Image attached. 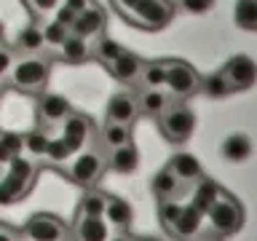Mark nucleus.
<instances>
[{
    "mask_svg": "<svg viewBox=\"0 0 257 241\" xmlns=\"http://www.w3.org/2000/svg\"><path fill=\"white\" fill-rule=\"evenodd\" d=\"M201 91H204L209 99H222V96L233 94L230 86H228V80L222 78V72H212V75L201 78Z\"/></svg>",
    "mask_w": 257,
    "mask_h": 241,
    "instance_id": "nucleus-31",
    "label": "nucleus"
},
{
    "mask_svg": "<svg viewBox=\"0 0 257 241\" xmlns=\"http://www.w3.org/2000/svg\"><path fill=\"white\" fill-rule=\"evenodd\" d=\"M24 148V134H14V132H0V164H11L16 156H22Z\"/></svg>",
    "mask_w": 257,
    "mask_h": 241,
    "instance_id": "nucleus-29",
    "label": "nucleus"
},
{
    "mask_svg": "<svg viewBox=\"0 0 257 241\" xmlns=\"http://www.w3.org/2000/svg\"><path fill=\"white\" fill-rule=\"evenodd\" d=\"M137 164H140V153H137L134 142H126L120 145V148H112L110 156H107V166L112 169V172L118 174H132Z\"/></svg>",
    "mask_w": 257,
    "mask_h": 241,
    "instance_id": "nucleus-20",
    "label": "nucleus"
},
{
    "mask_svg": "<svg viewBox=\"0 0 257 241\" xmlns=\"http://www.w3.org/2000/svg\"><path fill=\"white\" fill-rule=\"evenodd\" d=\"M166 94L172 99H185L201 91V75L182 59H166Z\"/></svg>",
    "mask_w": 257,
    "mask_h": 241,
    "instance_id": "nucleus-5",
    "label": "nucleus"
},
{
    "mask_svg": "<svg viewBox=\"0 0 257 241\" xmlns=\"http://www.w3.org/2000/svg\"><path fill=\"white\" fill-rule=\"evenodd\" d=\"M158 129H161V134H164L169 142H174V145L188 142L193 129H196V115H193V110L188 107V104L174 99L164 112H161Z\"/></svg>",
    "mask_w": 257,
    "mask_h": 241,
    "instance_id": "nucleus-4",
    "label": "nucleus"
},
{
    "mask_svg": "<svg viewBox=\"0 0 257 241\" xmlns=\"http://www.w3.org/2000/svg\"><path fill=\"white\" fill-rule=\"evenodd\" d=\"M27 3L35 14H48V11H56V8H59V0H27Z\"/></svg>",
    "mask_w": 257,
    "mask_h": 241,
    "instance_id": "nucleus-40",
    "label": "nucleus"
},
{
    "mask_svg": "<svg viewBox=\"0 0 257 241\" xmlns=\"http://www.w3.org/2000/svg\"><path fill=\"white\" fill-rule=\"evenodd\" d=\"M78 19V14H72L70 11V8L67 6H59V8H56V16H54V22H59L62 24V27H72V22H75Z\"/></svg>",
    "mask_w": 257,
    "mask_h": 241,
    "instance_id": "nucleus-39",
    "label": "nucleus"
},
{
    "mask_svg": "<svg viewBox=\"0 0 257 241\" xmlns=\"http://www.w3.org/2000/svg\"><path fill=\"white\" fill-rule=\"evenodd\" d=\"M140 80H142L145 88H164V83H166V62L164 59L145 62L142 72H140Z\"/></svg>",
    "mask_w": 257,
    "mask_h": 241,
    "instance_id": "nucleus-27",
    "label": "nucleus"
},
{
    "mask_svg": "<svg viewBox=\"0 0 257 241\" xmlns=\"http://www.w3.org/2000/svg\"><path fill=\"white\" fill-rule=\"evenodd\" d=\"M132 142V126H123V124H104L102 129V148L104 150H112V148H120V145Z\"/></svg>",
    "mask_w": 257,
    "mask_h": 241,
    "instance_id": "nucleus-25",
    "label": "nucleus"
},
{
    "mask_svg": "<svg viewBox=\"0 0 257 241\" xmlns=\"http://www.w3.org/2000/svg\"><path fill=\"white\" fill-rule=\"evenodd\" d=\"M166 166L172 169V172L180 177V180L188 185V188H190L196 180H201V177H204V169H201L198 158L190 156V153H177V156H172V158L166 161Z\"/></svg>",
    "mask_w": 257,
    "mask_h": 241,
    "instance_id": "nucleus-17",
    "label": "nucleus"
},
{
    "mask_svg": "<svg viewBox=\"0 0 257 241\" xmlns=\"http://www.w3.org/2000/svg\"><path fill=\"white\" fill-rule=\"evenodd\" d=\"M70 35V30L67 27H62L59 22H48L43 24V38H46V46H56L59 48L64 43V38Z\"/></svg>",
    "mask_w": 257,
    "mask_h": 241,
    "instance_id": "nucleus-36",
    "label": "nucleus"
},
{
    "mask_svg": "<svg viewBox=\"0 0 257 241\" xmlns=\"http://www.w3.org/2000/svg\"><path fill=\"white\" fill-rule=\"evenodd\" d=\"M220 190H222V188H220V185H217L214 180H209V177H201V180L193 182V201H190V204L206 214V209L217 201Z\"/></svg>",
    "mask_w": 257,
    "mask_h": 241,
    "instance_id": "nucleus-22",
    "label": "nucleus"
},
{
    "mask_svg": "<svg viewBox=\"0 0 257 241\" xmlns=\"http://www.w3.org/2000/svg\"><path fill=\"white\" fill-rule=\"evenodd\" d=\"M204 241H217V238H204Z\"/></svg>",
    "mask_w": 257,
    "mask_h": 241,
    "instance_id": "nucleus-48",
    "label": "nucleus"
},
{
    "mask_svg": "<svg viewBox=\"0 0 257 241\" xmlns=\"http://www.w3.org/2000/svg\"><path fill=\"white\" fill-rule=\"evenodd\" d=\"M206 217H209L217 236H233L244 225V209H241V204L228 190H220L217 201L206 209Z\"/></svg>",
    "mask_w": 257,
    "mask_h": 241,
    "instance_id": "nucleus-3",
    "label": "nucleus"
},
{
    "mask_svg": "<svg viewBox=\"0 0 257 241\" xmlns=\"http://www.w3.org/2000/svg\"><path fill=\"white\" fill-rule=\"evenodd\" d=\"M172 102L174 99L164 91V88H145V91L137 96L140 115H148V118H161V112H164Z\"/></svg>",
    "mask_w": 257,
    "mask_h": 241,
    "instance_id": "nucleus-18",
    "label": "nucleus"
},
{
    "mask_svg": "<svg viewBox=\"0 0 257 241\" xmlns=\"http://www.w3.org/2000/svg\"><path fill=\"white\" fill-rule=\"evenodd\" d=\"M222 156L233 161V164H241V161H246L252 156V140L246 134H230L222 142Z\"/></svg>",
    "mask_w": 257,
    "mask_h": 241,
    "instance_id": "nucleus-24",
    "label": "nucleus"
},
{
    "mask_svg": "<svg viewBox=\"0 0 257 241\" xmlns=\"http://www.w3.org/2000/svg\"><path fill=\"white\" fill-rule=\"evenodd\" d=\"M104 201H107L104 193L88 188L83 193V198L78 201V214L80 217H104Z\"/></svg>",
    "mask_w": 257,
    "mask_h": 241,
    "instance_id": "nucleus-26",
    "label": "nucleus"
},
{
    "mask_svg": "<svg viewBox=\"0 0 257 241\" xmlns=\"http://www.w3.org/2000/svg\"><path fill=\"white\" fill-rule=\"evenodd\" d=\"M88 132H91V118L83 115V112H75V110H72L70 115L62 120V137L75 145L78 153H80V148H83Z\"/></svg>",
    "mask_w": 257,
    "mask_h": 241,
    "instance_id": "nucleus-16",
    "label": "nucleus"
},
{
    "mask_svg": "<svg viewBox=\"0 0 257 241\" xmlns=\"http://www.w3.org/2000/svg\"><path fill=\"white\" fill-rule=\"evenodd\" d=\"M180 6L188 14H206L214 6V0H180Z\"/></svg>",
    "mask_w": 257,
    "mask_h": 241,
    "instance_id": "nucleus-37",
    "label": "nucleus"
},
{
    "mask_svg": "<svg viewBox=\"0 0 257 241\" xmlns=\"http://www.w3.org/2000/svg\"><path fill=\"white\" fill-rule=\"evenodd\" d=\"M72 112V104L70 99H64L59 94H43L38 99V120L40 126L48 129V126H62V120Z\"/></svg>",
    "mask_w": 257,
    "mask_h": 241,
    "instance_id": "nucleus-10",
    "label": "nucleus"
},
{
    "mask_svg": "<svg viewBox=\"0 0 257 241\" xmlns=\"http://www.w3.org/2000/svg\"><path fill=\"white\" fill-rule=\"evenodd\" d=\"M150 185H153V193H156L158 201H177V196H182V193L188 190V185H185L169 166L161 169V172L153 177Z\"/></svg>",
    "mask_w": 257,
    "mask_h": 241,
    "instance_id": "nucleus-13",
    "label": "nucleus"
},
{
    "mask_svg": "<svg viewBox=\"0 0 257 241\" xmlns=\"http://www.w3.org/2000/svg\"><path fill=\"white\" fill-rule=\"evenodd\" d=\"M46 46L43 38V27L40 24H27L24 30H19V38H16V48L27 56H38Z\"/></svg>",
    "mask_w": 257,
    "mask_h": 241,
    "instance_id": "nucleus-23",
    "label": "nucleus"
},
{
    "mask_svg": "<svg viewBox=\"0 0 257 241\" xmlns=\"http://www.w3.org/2000/svg\"><path fill=\"white\" fill-rule=\"evenodd\" d=\"M59 59L70 62V64L86 62V59H88L86 40H80V38H75V35H67V38H64V43L59 46Z\"/></svg>",
    "mask_w": 257,
    "mask_h": 241,
    "instance_id": "nucleus-28",
    "label": "nucleus"
},
{
    "mask_svg": "<svg viewBox=\"0 0 257 241\" xmlns=\"http://www.w3.org/2000/svg\"><path fill=\"white\" fill-rule=\"evenodd\" d=\"M107 241H134L132 236H126V233H118V236H110Z\"/></svg>",
    "mask_w": 257,
    "mask_h": 241,
    "instance_id": "nucleus-44",
    "label": "nucleus"
},
{
    "mask_svg": "<svg viewBox=\"0 0 257 241\" xmlns=\"http://www.w3.org/2000/svg\"><path fill=\"white\" fill-rule=\"evenodd\" d=\"M134 241H161V238H156V236H140V238H134Z\"/></svg>",
    "mask_w": 257,
    "mask_h": 241,
    "instance_id": "nucleus-45",
    "label": "nucleus"
},
{
    "mask_svg": "<svg viewBox=\"0 0 257 241\" xmlns=\"http://www.w3.org/2000/svg\"><path fill=\"white\" fill-rule=\"evenodd\" d=\"M110 3H112V8H115V11L126 19V16L132 14V8H134L137 3H140V0H110Z\"/></svg>",
    "mask_w": 257,
    "mask_h": 241,
    "instance_id": "nucleus-42",
    "label": "nucleus"
},
{
    "mask_svg": "<svg viewBox=\"0 0 257 241\" xmlns=\"http://www.w3.org/2000/svg\"><path fill=\"white\" fill-rule=\"evenodd\" d=\"M72 230H75L78 241H107L110 238V228H107V220H104V217H80V214H75Z\"/></svg>",
    "mask_w": 257,
    "mask_h": 241,
    "instance_id": "nucleus-14",
    "label": "nucleus"
},
{
    "mask_svg": "<svg viewBox=\"0 0 257 241\" xmlns=\"http://www.w3.org/2000/svg\"><path fill=\"white\" fill-rule=\"evenodd\" d=\"M201 222H204V212H201V209H196L193 204L182 206V212H180V217H177V222L172 228V236H177L180 241H190L193 236H198Z\"/></svg>",
    "mask_w": 257,
    "mask_h": 241,
    "instance_id": "nucleus-15",
    "label": "nucleus"
},
{
    "mask_svg": "<svg viewBox=\"0 0 257 241\" xmlns=\"http://www.w3.org/2000/svg\"><path fill=\"white\" fill-rule=\"evenodd\" d=\"M233 19L244 30H257V0H238Z\"/></svg>",
    "mask_w": 257,
    "mask_h": 241,
    "instance_id": "nucleus-32",
    "label": "nucleus"
},
{
    "mask_svg": "<svg viewBox=\"0 0 257 241\" xmlns=\"http://www.w3.org/2000/svg\"><path fill=\"white\" fill-rule=\"evenodd\" d=\"M35 177H38V166L30 158L16 156L8 164L6 177L0 180V206H8V204H14V201L27 196L32 182H35Z\"/></svg>",
    "mask_w": 257,
    "mask_h": 241,
    "instance_id": "nucleus-1",
    "label": "nucleus"
},
{
    "mask_svg": "<svg viewBox=\"0 0 257 241\" xmlns=\"http://www.w3.org/2000/svg\"><path fill=\"white\" fill-rule=\"evenodd\" d=\"M102 30H104V11L99 6H91L88 11L78 14V19L72 22V27H70V35H75L80 40H88L94 35H102Z\"/></svg>",
    "mask_w": 257,
    "mask_h": 241,
    "instance_id": "nucleus-12",
    "label": "nucleus"
},
{
    "mask_svg": "<svg viewBox=\"0 0 257 241\" xmlns=\"http://www.w3.org/2000/svg\"><path fill=\"white\" fill-rule=\"evenodd\" d=\"M104 220H107V225H112V228H128L134 220V212H132V204L118 196H107V201H104Z\"/></svg>",
    "mask_w": 257,
    "mask_h": 241,
    "instance_id": "nucleus-21",
    "label": "nucleus"
},
{
    "mask_svg": "<svg viewBox=\"0 0 257 241\" xmlns=\"http://www.w3.org/2000/svg\"><path fill=\"white\" fill-rule=\"evenodd\" d=\"M11 67H14V51L6 46H0V80L11 72Z\"/></svg>",
    "mask_w": 257,
    "mask_h": 241,
    "instance_id": "nucleus-38",
    "label": "nucleus"
},
{
    "mask_svg": "<svg viewBox=\"0 0 257 241\" xmlns=\"http://www.w3.org/2000/svg\"><path fill=\"white\" fill-rule=\"evenodd\" d=\"M110 124H123V126H132L137 118H140V104H137V96L128 94V91H118L110 96L107 102V110H104Z\"/></svg>",
    "mask_w": 257,
    "mask_h": 241,
    "instance_id": "nucleus-11",
    "label": "nucleus"
},
{
    "mask_svg": "<svg viewBox=\"0 0 257 241\" xmlns=\"http://www.w3.org/2000/svg\"><path fill=\"white\" fill-rule=\"evenodd\" d=\"M0 99H3V86H0Z\"/></svg>",
    "mask_w": 257,
    "mask_h": 241,
    "instance_id": "nucleus-47",
    "label": "nucleus"
},
{
    "mask_svg": "<svg viewBox=\"0 0 257 241\" xmlns=\"http://www.w3.org/2000/svg\"><path fill=\"white\" fill-rule=\"evenodd\" d=\"M182 212V204H177V201H161V206H158V217H161V225L172 233L174 228V222H177V217H180Z\"/></svg>",
    "mask_w": 257,
    "mask_h": 241,
    "instance_id": "nucleus-35",
    "label": "nucleus"
},
{
    "mask_svg": "<svg viewBox=\"0 0 257 241\" xmlns=\"http://www.w3.org/2000/svg\"><path fill=\"white\" fill-rule=\"evenodd\" d=\"M120 54H126V48L120 46L118 40H110V38H99V40H96V46H94V51H91V56H96L104 67L115 62Z\"/></svg>",
    "mask_w": 257,
    "mask_h": 241,
    "instance_id": "nucleus-30",
    "label": "nucleus"
},
{
    "mask_svg": "<svg viewBox=\"0 0 257 241\" xmlns=\"http://www.w3.org/2000/svg\"><path fill=\"white\" fill-rule=\"evenodd\" d=\"M75 145L70 140H64V137H54L51 142H48V150H46V158L54 161V164H64V161H70L75 156Z\"/></svg>",
    "mask_w": 257,
    "mask_h": 241,
    "instance_id": "nucleus-33",
    "label": "nucleus"
},
{
    "mask_svg": "<svg viewBox=\"0 0 257 241\" xmlns=\"http://www.w3.org/2000/svg\"><path fill=\"white\" fill-rule=\"evenodd\" d=\"M48 142H51V137H48L43 129H35V132L24 134V150H27L32 158H43L46 150H48Z\"/></svg>",
    "mask_w": 257,
    "mask_h": 241,
    "instance_id": "nucleus-34",
    "label": "nucleus"
},
{
    "mask_svg": "<svg viewBox=\"0 0 257 241\" xmlns=\"http://www.w3.org/2000/svg\"><path fill=\"white\" fill-rule=\"evenodd\" d=\"M220 72H222V78L228 80L230 91H244V88L254 86V80H257V64L244 54L230 56Z\"/></svg>",
    "mask_w": 257,
    "mask_h": 241,
    "instance_id": "nucleus-9",
    "label": "nucleus"
},
{
    "mask_svg": "<svg viewBox=\"0 0 257 241\" xmlns=\"http://www.w3.org/2000/svg\"><path fill=\"white\" fill-rule=\"evenodd\" d=\"M62 6H67L72 14H83V11H88L91 6H96V3H94V0H64Z\"/></svg>",
    "mask_w": 257,
    "mask_h": 241,
    "instance_id": "nucleus-41",
    "label": "nucleus"
},
{
    "mask_svg": "<svg viewBox=\"0 0 257 241\" xmlns=\"http://www.w3.org/2000/svg\"><path fill=\"white\" fill-rule=\"evenodd\" d=\"M24 236L27 241H64L67 236V228L56 214H32L27 222H24Z\"/></svg>",
    "mask_w": 257,
    "mask_h": 241,
    "instance_id": "nucleus-8",
    "label": "nucleus"
},
{
    "mask_svg": "<svg viewBox=\"0 0 257 241\" xmlns=\"http://www.w3.org/2000/svg\"><path fill=\"white\" fill-rule=\"evenodd\" d=\"M174 16L172 0H140L132 14L126 16V22L137 24L142 30H164Z\"/></svg>",
    "mask_w": 257,
    "mask_h": 241,
    "instance_id": "nucleus-6",
    "label": "nucleus"
},
{
    "mask_svg": "<svg viewBox=\"0 0 257 241\" xmlns=\"http://www.w3.org/2000/svg\"><path fill=\"white\" fill-rule=\"evenodd\" d=\"M0 40H3V24H0Z\"/></svg>",
    "mask_w": 257,
    "mask_h": 241,
    "instance_id": "nucleus-46",
    "label": "nucleus"
},
{
    "mask_svg": "<svg viewBox=\"0 0 257 241\" xmlns=\"http://www.w3.org/2000/svg\"><path fill=\"white\" fill-rule=\"evenodd\" d=\"M11 83L14 88L19 91H27V94H40L51 78V59L46 56H24V59L14 62L11 67Z\"/></svg>",
    "mask_w": 257,
    "mask_h": 241,
    "instance_id": "nucleus-2",
    "label": "nucleus"
},
{
    "mask_svg": "<svg viewBox=\"0 0 257 241\" xmlns=\"http://www.w3.org/2000/svg\"><path fill=\"white\" fill-rule=\"evenodd\" d=\"M0 241H19L16 238V233L11 228H6V225H0Z\"/></svg>",
    "mask_w": 257,
    "mask_h": 241,
    "instance_id": "nucleus-43",
    "label": "nucleus"
},
{
    "mask_svg": "<svg viewBox=\"0 0 257 241\" xmlns=\"http://www.w3.org/2000/svg\"><path fill=\"white\" fill-rule=\"evenodd\" d=\"M104 166L107 164H104L102 153L80 150V153H75V158H72V164L67 169V177L75 185H80V188H91V185H96V180L102 177Z\"/></svg>",
    "mask_w": 257,
    "mask_h": 241,
    "instance_id": "nucleus-7",
    "label": "nucleus"
},
{
    "mask_svg": "<svg viewBox=\"0 0 257 241\" xmlns=\"http://www.w3.org/2000/svg\"><path fill=\"white\" fill-rule=\"evenodd\" d=\"M142 59L132 51L120 54L112 64H107V70L112 72V78H118L120 83H134V80H140V72H142Z\"/></svg>",
    "mask_w": 257,
    "mask_h": 241,
    "instance_id": "nucleus-19",
    "label": "nucleus"
}]
</instances>
